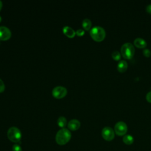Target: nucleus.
<instances>
[{
    "label": "nucleus",
    "mask_w": 151,
    "mask_h": 151,
    "mask_svg": "<svg viewBox=\"0 0 151 151\" xmlns=\"http://www.w3.org/2000/svg\"><path fill=\"white\" fill-rule=\"evenodd\" d=\"M1 21H2V18H1V17L0 16V22H1Z\"/></svg>",
    "instance_id": "nucleus-24"
},
{
    "label": "nucleus",
    "mask_w": 151,
    "mask_h": 151,
    "mask_svg": "<svg viewBox=\"0 0 151 151\" xmlns=\"http://www.w3.org/2000/svg\"><path fill=\"white\" fill-rule=\"evenodd\" d=\"M103 138L107 141H111L114 138V132L110 127H104L101 131Z\"/></svg>",
    "instance_id": "nucleus-7"
},
{
    "label": "nucleus",
    "mask_w": 151,
    "mask_h": 151,
    "mask_svg": "<svg viewBox=\"0 0 151 151\" xmlns=\"http://www.w3.org/2000/svg\"><path fill=\"white\" fill-rule=\"evenodd\" d=\"M11 37V30L5 26H0V40L5 41Z\"/></svg>",
    "instance_id": "nucleus-8"
},
{
    "label": "nucleus",
    "mask_w": 151,
    "mask_h": 151,
    "mask_svg": "<svg viewBox=\"0 0 151 151\" xmlns=\"http://www.w3.org/2000/svg\"><path fill=\"white\" fill-rule=\"evenodd\" d=\"M134 45L139 48H144L147 46L146 41L142 38H137L134 40Z\"/></svg>",
    "instance_id": "nucleus-11"
},
{
    "label": "nucleus",
    "mask_w": 151,
    "mask_h": 151,
    "mask_svg": "<svg viewBox=\"0 0 151 151\" xmlns=\"http://www.w3.org/2000/svg\"><path fill=\"white\" fill-rule=\"evenodd\" d=\"M67 126L70 130L75 131L80 128V122L77 119H71L68 122Z\"/></svg>",
    "instance_id": "nucleus-9"
},
{
    "label": "nucleus",
    "mask_w": 151,
    "mask_h": 151,
    "mask_svg": "<svg viewBox=\"0 0 151 151\" xmlns=\"http://www.w3.org/2000/svg\"><path fill=\"white\" fill-rule=\"evenodd\" d=\"M76 34H77L78 36H82L84 34V31L83 29H78L76 31Z\"/></svg>",
    "instance_id": "nucleus-19"
},
{
    "label": "nucleus",
    "mask_w": 151,
    "mask_h": 151,
    "mask_svg": "<svg viewBox=\"0 0 151 151\" xmlns=\"http://www.w3.org/2000/svg\"><path fill=\"white\" fill-rule=\"evenodd\" d=\"M67 119L64 116H60L57 119V124L61 128H64L67 124Z\"/></svg>",
    "instance_id": "nucleus-15"
},
{
    "label": "nucleus",
    "mask_w": 151,
    "mask_h": 151,
    "mask_svg": "<svg viewBox=\"0 0 151 151\" xmlns=\"http://www.w3.org/2000/svg\"><path fill=\"white\" fill-rule=\"evenodd\" d=\"M127 63L125 60H120L117 64V70L120 73H123L127 69Z\"/></svg>",
    "instance_id": "nucleus-12"
},
{
    "label": "nucleus",
    "mask_w": 151,
    "mask_h": 151,
    "mask_svg": "<svg viewBox=\"0 0 151 151\" xmlns=\"http://www.w3.org/2000/svg\"><path fill=\"white\" fill-rule=\"evenodd\" d=\"M127 132V126L124 122H118L114 126L115 133L120 136H124Z\"/></svg>",
    "instance_id": "nucleus-6"
},
{
    "label": "nucleus",
    "mask_w": 151,
    "mask_h": 151,
    "mask_svg": "<svg viewBox=\"0 0 151 151\" xmlns=\"http://www.w3.org/2000/svg\"><path fill=\"white\" fill-rule=\"evenodd\" d=\"M146 11L149 13L151 14V4H149L147 5L146 8Z\"/></svg>",
    "instance_id": "nucleus-22"
},
{
    "label": "nucleus",
    "mask_w": 151,
    "mask_h": 151,
    "mask_svg": "<svg viewBox=\"0 0 151 151\" xmlns=\"http://www.w3.org/2000/svg\"><path fill=\"white\" fill-rule=\"evenodd\" d=\"M146 99L148 102L151 103V91H149L147 93L146 96Z\"/></svg>",
    "instance_id": "nucleus-21"
},
{
    "label": "nucleus",
    "mask_w": 151,
    "mask_h": 151,
    "mask_svg": "<svg viewBox=\"0 0 151 151\" xmlns=\"http://www.w3.org/2000/svg\"><path fill=\"white\" fill-rule=\"evenodd\" d=\"M2 7V2L0 0V11H1V9Z\"/></svg>",
    "instance_id": "nucleus-23"
},
{
    "label": "nucleus",
    "mask_w": 151,
    "mask_h": 151,
    "mask_svg": "<svg viewBox=\"0 0 151 151\" xmlns=\"http://www.w3.org/2000/svg\"><path fill=\"white\" fill-rule=\"evenodd\" d=\"M143 55H144L145 57H149L150 55V54H151V52H150V51L149 49L145 48V49H144L143 51Z\"/></svg>",
    "instance_id": "nucleus-18"
},
{
    "label": "nucleus",
    "mask_w": 151,
    "mask_h": 151,
    "mask_svg": "<svg viewBox=\"0 0 151 151\" xmlns=\"http://www.w3.org/2000/svg\"><path fill=\"white\" fill-rule=\"evenodd\" d=\"M12 151H22V148L19 144H14L12 146Z\"/></svg>",
    "instance_id": "nucleus-17"
},
{
    "label": "nucleus",
    "mask_w": 151,
    "mask_h": 151,
    "mask_svg": "<svg viewBox=\"0 0 151 151\" xmlns=\"http://www.w3.org/2000/svg\"><path fill=\"white\" fill-rule=\"evenodd\" d=\"M71 137L70 131L65 128L60 129L55 135V141L59 145H64L67 144Z\"/></svg>",
    "instance_id": "nucleus-1"
},
{
    "label": "nucleus",
    "mask_w": 151,
    "mask_h": 151,
    "mask_svg": "<svg viewBox=\"0 0 151 151\" xmlns=\"http://www.w3.org/2000/svg\"><path fill=\"white\" fill-rule=\"evenodd\" d=\"M5 84H4V81L0 78V93L4 91L5 90Z\"/></svg>",
    "instance_id": "nucleus-20"
},
{
    "label": "nucleus",
    "mask_w": 151,
    "mask_h": 151,
    "mask_svg": "<svg viewBox=\"0 0 151 151\" xmlns=\"http://www.w3.org/2000/svg\"><path fill=\"white\" fill-rule=\"evenodd\" d=\"M91 37L96 41H103L106 37V31L103 28L100 26H95L90 31Z\"/></svg>",
    "instance_id": "nucleus-2"
},
{
    "label": "nucleus",
    "mask_w": 151,
    "mask_h": 151,
    "mask_svg": "<svg viewBox=\"0 0 151 151\" xmlns=\"http://www.w3.org/2000/svg\"><path fill=\"white\" fill-rule=\"evenodd\" d=\"M111 57H112V58H113L114 60L118 61V60H119L120 59V58H121V54H120V53L119 51H113V52H112V54H111Z\"/></svg>",
    "instance_id": "nucleus-16"
},
{
    "label": "nucleus",
    "mask_w": 151,
    "mask_h": 151,
    "mask_svg": "<svg viewBox=\"0 0 151 151\" xmlns=\"http://www.w3.org/2000/svg\"><path fill=\"white\" fill-rule=\"evenodd\" d=\"M91 21L88 18H85L83 20L82 26L84 28V29L86 31H88L90 29L91 27Z\"/></svg>",
    "instance_id": "nucleus-14"
},
{
    "label": "nucleus",
    "mask_w": 151,
    "mask_h": 151,
    "mask_svg": "<svg viewBox=\"0 0 151 151\" xmlns=\"http://www.w3.org/2000/svg\"><path fill=\"white\" fill-rule=\"evenodd\" d=\"M63 33L68 38H73L76 35V31L69 26H65L63 28Z\"/></svg>",
    "instance_id": "nucleus-10"
},
{
    "label": "nucleus",
    "mask_w": 151,
    "mask_h": 151,
    "mask_svg": "<svg viewBox=\"0 0 151 151\" xmlns=\"http://www.w3.org/2000/svg\"><path fill=\"white\" fill-rule=\"evenodd\" d=\"M7 136L10 141L17 143L21 140L22 134L20 130L17 127H11L7 132Z\"/></svg>",
    "instance_id": "nucleus-4"
},
{
    "label": "nucleus",
    "mask_w": 151,
    "mask_h": 151,
    "mask_svg": "<svg viewBox=\"0 0 151 151\" xmlns=\"http://www.w3.org/2000/svg\"><path fill=\"white\" fill-rule=\"evenodd\" d=\"M67 93V90L65 87L63 86H56L52 91V96L56 99H62L66 96Z\"/></svg>",
    "instance_id": "nucleus-5"
},
{
    "label": "nucleus",
    "mask_w": 151,
    "mask_h": 151,
    "mask_svg": "<svg viewBox=\"0 0 151 151\" xmlns=\"http://www.w3.org/2000/svg\"><path fill=\"white\" fill-rule=\"evenodd\" d=\"M123 142L127 145H132L134 142L133 137L130 134H126L123 137Z\"/></svg>",
    "instance_id": "nucleus-13"
},
{
    "label": "nucleus",
    "mask_w": 151,
    "mask_h": 151,
    "mask_svg": "<svg viewBox=\"0 0 151 151\" xmlns=\"http://www.w3.org/2000/svg\"><path fill=\"white\" fill-rule=\"evenodd\" d=\"M135 52L133 45L130 42L124 43L121 47V54L125 59H131Z\"/></svg>",
    "instance_id": "nucleus-3"
}]
</instances>
